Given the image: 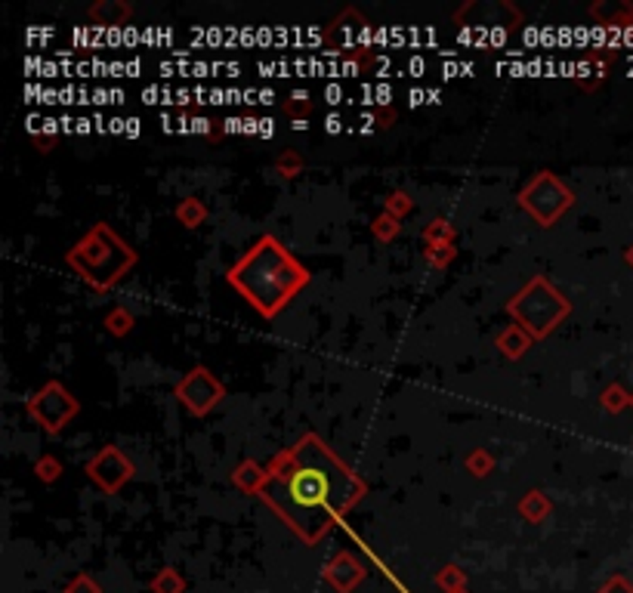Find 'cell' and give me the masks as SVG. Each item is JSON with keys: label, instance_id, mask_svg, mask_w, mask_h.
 Segmentation results:
<instances>
[{"label": "cell", "instance_id": "14", "mask_svg": "<svg viewBox=\"0 0 633 593\" xmlns=\"http://www.w3.org/2000/svg\"><path fill=\"white\" fill-rule=\"evenodd\" d=\"M371 232H374V238H377V241H393L398 232H402V220H396V216H389L387 210H383L377 220L371 223Z\"/></svg>", "mask_w": 633, "mask_h": 593}, {"label": "cell", "instance_id": "20", "mask_svg": "<svg viewBox=\"0 0 633 593\" xmlns=\"http://www.w3.org/2000/svg\"><path fill=\"white\" fill-rule=\"evenodd\" d=\"M491 467H495V460H491V455L486 448L473 451V455L467 457V470H473V476H486Z\"/></svg>", "mask_w": 633, "mask_h": 593}, {"label": "cell", "instance_id": "5", "mask_svg": "<svg viewBox=\"0 0 633 593\" xmlns=\"http://www.w3.org/2000/svg\"><path fill=\"white\" fill-rule=\"evenodd\" d=\"M575 201V195L568 186H562L550 170L538 174L526 189L519 192V205L528 210L541 226H553L562 216V210H568Z\"/></svg>", "mask_w": 633, "mask_h": 593}, {"label": "cell", "instance_id": "9", "mask_svg": "<svg viewBox=\"0 0 633 593\" xmlns=\"http://www.w3.org/2000/svg\"><path fill=\"white\" fill-rule=\"evenodd\" d=\"M531 334L526 331L522 325H507L501 334H497V347H501V353L507 358H519V356H526V349L531 347Z\"/></svg>", "mask_w": 633, "mask_h": 593}, {"label": "cell", "instance_id": "21", "mask_svg": "<svg viewBox=\"0 0 633 593\" xmlns=\"http://www.w3.org/2000/svg\"><path fill=\"white\" fill-rule=\"evenodd\" d=\"M309 108H312V106H309V96H306V93H294V96L285 103V112L291 115V118H296V115H300V121H306Z\"/></svg>", "mask_w": 633, "mask_h": 593}, {"label": "cell", "instance_id": "3", "mask_svg": "<svg viewBox=\"0 0 633 593\" xmlns=\"http://www.w3.org/2000/svg\"><path fill=\"white\" fill-rule=\"evenodd\" d=\"M65 263L96 291H108L121 276L136 266V251L108 223H96L72 251Z\"/></svg>", "mask_w": 633, "mask_h": 593}, {"label": "cell", "instance_id": "11", "mask_svg": "<svg viewBox=\"0 0 633 593\" xmlns=\"http://www.w3.org/2000/svg\"><path fill=\"white\" fill-rule=\"evenodd\" d=\"M174 214H176V220L186 226V229H198V226L207 220V207L201 205L198 198H192V195H189V198L179 201Z\"/></svg>", "mask_w": 633, "mask_h": 593}, {"label": "cell", "instance_id": "12", "mask_svg": "<svg viewBox=\"0 0 633 593\" xmlns=\"http://www.w3.org/2000/svg\"><path fill=\"white\" fill-rule=\"evenodd\" d=\"M519 513H526L531 522H538V519H544L547 513H550V501H547L541 491H528L526 501L519 504Z\"/></svg>", "mask_w": 633, "mask_h": 593}, {"label": "cell", "instance_id": "6", "mask_svg": "<svg viewBox=\"0 0 633 593\" xmlns=\"http://www.w3.org/2000/svg\"><path fill=\"white\" fill-rule=\"evenodd\" d=\"M77 411H81V402H77L59 380L44 384L28 399L31 420H37V427H44L46 433H62L77 417Z\"/></svg>", "mask_w": 633, "mask_h": 593}, {"label": "cell", "instance_id": "15", "mask_svg": "<svg viewBox=\"0 0 633 593\" xmlns=\"http://www.w3.org/2000/svg\"><path fill=\"white\" fill-rule=\"evenodd\" d=\"M424 238H427V245L429 247H436V245H455V229H451V223L448 220H433V226L424 232Z\"/></svg>", "mask_w": 633, "mask_h": 593}, {"label": "cell", "instance_id": "4", "mask_svg": "<svg viewBox=\"0 0 633 593\" xmlns=\"http://www.w3.org/2000/svg\"><path fill=\"white\" fill-rule=\"evenodd\" d=\"M507 312L522 325L531 337H544L572 312V303L562 296L547 278H531L519 294L507 303Z\"/></svg>", "mask_w": 633, "mask_h": 593}, {"label": "cell", "instance_id": "7", "mask_svg": "<svg viewBox=\"0 0 633 593\" xmlns=\"http://www.w3.org/2000/svg\"><path fill=\"white\" fill-rule=\"evenodd\" d=\"M223 396H226V387L214 377V374H210V368H205V365L192 368L176 384V399L183 402L195 417L210 415V411L216 408V402H220Z\"/></svg>", "mask_w": 633, "mask_h": 593}, {"label": "cell", "instance_id": "1", "mask_svg": "<svg viewBox=\"0 0 633 593\" xmlns=\"http://www.w3.org/2000/svg\"><path fill=\"white\" fill-rule=\"evenodd\" d=\"M260 498L306 544L325 535L365 495V482L316 433L278 451Z\"/></svg>", "mask_w": 633, "mask_h": 593}, {"label": "cell", "instance_id": "19", "mask_svg": "<svg viewBox=\"0 0 633 593\" xmlns=\"http://www.w3.org/2000/svg\"><path fill=\"white\" fill-rule=\"evenodd\" d=\"M35 470H37V479H41V482H56L62 476V464L53 455H44L35 464Z\"/></svg>", "mask_w": 633, "mask_h": 593}, {"label": "cell", "instance_id": "17", "mask_svg": "<svg viewBox=\"0 0 633 593\" xmlns=\"http://www.w3.org/2000/svg\"><path fill=\"white\" fill-rule=\"evenodd\" d=\"M411 207H414V201L408 198V192H393L387 198V214L396 216V220H405V216L411 214Z\"/></svg>", "mask_w": 633, "mask_h": 593}, {"label": "cell", "instance_id": "13", "mask_svg": "<svg viewBox=\"0 0 633 593\" xmlns=\"http://www.w3.org/2000/svg\"><path fill=\"white\" fill-rule=\"evenodd\" d=\"M106 331L115 334V337H124V334L133 331V312L130 309H112L106 316Z\"/></svg>", "mask_w": 633, "mask_h": 593}, {"label": "cell", "instance_id": "2", "mask_svg": "<svg viewBox=\"0 0 633 593\" xmlns=\"http://www.w3.org/2000/svg\"><path fill=\"white\" fill-rule=\"evenodd\" d=\"M229 285L245 296L260 316L272 318L309 285V269L285 245L263 236L236 266L229 269Z\"/></svg>", "mask_w": 633, "mask_h": 593}, {"label": "cell", "instance_id": "16", "mask_svg": "<svg viewBox=\"0 0 633 593\" xmlns=\"http://www.w3.org/2000/svg\"><path fill=\"white\" fill-rule=\"evenodd\" d=\"M276 170L285 179H294L303 170V155L294 152V148H291V152H281L278 158H276Z\"/></svg>", "mask_w": 633, "mask_h": 593}, {"label": "cell", "instance_id": "8", "mask_svg": "<svg viewBox=\"0 0 633 593\" xmlns=\"http://www.w3.org/2000/svg\"><path fill=\"white\" fill-rule=\"evenodd\" d=\"M84 470H87V479L93 486H99L106 495H118L133 476H136L133 460L121 448H115V445H106L99 455H93Z\"/></svg>", "mask_w": 633, "mask_h": 593}, {"label": "cell", "instance_id": "18", "mask_svg": "<svg viewBox=\"0 0 633 593\" xmlns=\"http://www.w3.org/2000/svg\"><path fill=\"white\" fill-rule=\"evenodd\" d=\"M455 245H436V247H427V263L433 269H445L451 260H455Z\"/></svg>", "mask_w": 633, "mask_h": 593}, {"label": "cell", "instance_id": "10", "mask_svg": "<svg viewBox=\"0 0 633 593\" xmlns=\"http://www.w3.org/2000/svg\"><path fill=\"white\" fill-rule=\"evenodd\" d=\"M266 479H269V473H266L256 460H245V464L232 473V482H236L241 491H247V495H260Z\"/></svg>", "mask_w": 633, "mask_h": 593}]
</instances>
